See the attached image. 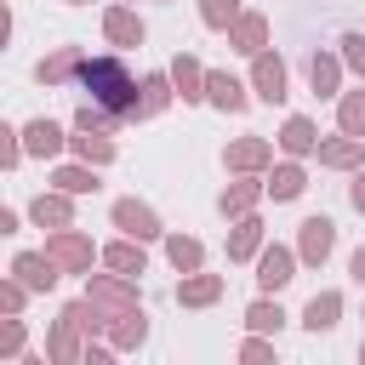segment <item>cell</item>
<instances>
[{
  "label": "cell",
  "mask_w": 365,
  "mask_h": 365,
  "mask_svg": "<svg viewBox=\"0 0 365 365\" xmlns=\"http://www.w3.org/2000/svg\"><path fill=\"white\" fill-rule=\"evenodd\" d=\"M103 34H108L114 46H143L148 29H143V17H137L131 6H108V11H103Z\"/></svg>",
  "instance_id": "18"
},
{
  "label": "cell",
  "mask_w": 365,
  "mask_h": 365,
  "mask_svg": "<svg viewBox=\"0 0 365 365\" xmlns=\"http://www.w3.org/2000/svg\"><path fill=\"white\" fill-rule=\"evenodd\" d=\"M262 251V217L257 211H245V217H234V234H228V262H251Z\"/></svg>",
  "instance_id": "16"
},
{
  "label": "cell",
  "mask_w": 365,
  "mask_h": 365,
  "mask_svg": "<svg viewBox=\"0 0 365 365\" xmlns=\"http://www.w3.org/2000/svg\"><path fill=\"white\" fill-rule=\"evenodd\" d=\"M143 336H148V314H143V308L108 325V342H114V348H143Z\"/></svg>",
  "instance_id": "31"
},
{
  "label": "cell",
  "mask_w": 365,
  "mask_h": 365,
  "mask_svg": "<svg viewBox=\"0 0 365 365\" xmlns=\"http://www.w3.org/2000/svg\"><path fill=\"white\" fill-rule=\"evenodd\" d=\"M46 251H51V262H57L63 274H91V262L103 257L80 228H51V234H46Z\"/></svg>",
  "instance_id": "4"
},
{
  "label": "cell",
  "mask_w": 365,
  "mask_h": 365,
  "mask_svg": "<svg viewBox=\"0 0 365 365\" xmlns=\"http://www.w3.org/2000/svg\"><path fill=\"white\" fill-rule=\"evenodd\" d=\"M68 6H86V0H68Z\"/></svg>",
  "instance_id": "43"
},
{
  "label": "cell",
  "mask_w": 365,
  "mask_h": 365,
  "mask_svg": "<svg viewBox=\"0 0 365 365\" xmlns=\"http://www.w3.org/2000/svg\"><path fill=\"white\" fill-rule=\"evenodd\" d=\"M279 148H285V154H314V148H319L314 120H308V114H291V120L279 125Z\"/></svg>",
  "instance_id": "25"
},
{
  "label": "cell",
  "mask_w": 365,
  "mask_h": 365,
  "mask_svg": "<svg viewBox=\"0 0 365 365\" xmlns=\"http://www.w3.org/2000/svg\"><path fill=\"white\" fill-rule=\"evenodd\" d=\"M63 143H68V137H63V125H57V120H29V125H23V148H29V154H40V160H57V154H63Z\"/></svg>",
  "instance_id": "19"
},
{
  "label": "cell",
  "mask_w": 365,
  "mask_h": 365,
  "mask_svg": "<svg viewBox=\"0 0 365 365\" xmlns=\"http://www.w3.org/2000/svg\"><path fill=\"white\" fill-rule=\"evenodd\" d=\"M348 268H354V279H359V285H365V245H359V251H354V262H348Z\"/></svg>",
  "instance_id": "41"
},
{
  "label": "cell",
  "mask_w": 365,
  "mask_h": 365,
  "mask_svg": "<svg viewBox=\"0 0 365 365\" xmlns=\"http://www.w3.org/2000/svg\"><path fill=\"white\" fill-rule=\"evenodd\" d=\"M51 182H57L63 194H97V188H103V182H97V165H86V160H80V165H57Z\"/></svg>",
  "instance_id": "29"
},
{
  "label": "cell",
  "mask_w": 365,
  "mask_h": 365,
  "mask_svg": "<svg viewBox=\"0 0 365 365\" xmlns=\"http://www.w3.org/2000/svg\"><path fill=\"white\" fill-rule=\"evenodd\" d=\"M91 331H103V314L91 308V297L68 302V308L57 314V325L46 331V359H51V365H80V359H86V342H80V336H91Z\"/></svg>",
  "instance_id": "2"
},
{
  "label": "cell",
  "mask_w": 365,
  "mask_h": 365,
  "mask_svg": "<svg viewBox=\"0 0 365 365\" xmlns=\"http://www.w3.org/2000/svg\"><path fill=\"white\" fill-rule=\"evenodd\" d=\"M302 188H308V171L297 165V154H291L285 165H274V171H268V194H274V200H297Z\"/></svg>",
  "instance_id": "27"
},
{
  "label": "cell",
  "mask_w": 365,
  "mask_h": 365,
  "mask_svg": "<svg viewBox=\"0 0 365 365\" xmlns=\"http://www.w3.org/2000/svg\"><path fill=\"white\" fill-rule=\"evenodd\" d=\"M336 314H342V291H314V302L302 308V325L319 336V331H331V325H336Z\"/></svg>",
  "instance_id": "26"
},
{
  "label": "cell",
  "mask_w": 365,
  "mask_h": 365,
  "mask_svg": "<svg viewBox=\"0 0 365 365\" xmlns=\"http://www.w3.org/2000/svg\"><path fill=\"white\" fill-rule=\"evenodd\" d=\"M217 297H222V274H200V268H194V274L177 279V302H182V308H211Z\"/></svg>",
  "instance_id": "17"
},
{
  "label": "cell",
  "mask_w": 365,
  "mask_h": 365,
  "mask_svg": "<svg viewBox=\"0 0 365 365\" xmlns=\"http://www.w3.org/2000/svg\"><path fill=\"white\" fill-rule=\"evenodd\" d=\"M297 262H302V257H297L291 245H262V251H257V285L274 297L279 285H291V279H297Z\"/></svg>",
  "instance_id": "5"
},
{
  "label": "cell",
  "mask_w": 365,
  "mask_h": 365,
  "mask_svg": "<svg viewBox=\"0 0 365 365\" xmlns=\"http://www.w3.org/2000/svg\"><path fill=\"white\" fill-rule=\"evenodd\" d=\"M308 86L319 91V97H336L342 91V51L331 57V51H314L308 57Z\"/></svg>",
  "instance_id": "21"
},
{
  "label": "cell",
  "mask_w": 365,
  "mask_h": 365,
  "mask_svg": "<svg viewBox=\"0 0 365 365\" xmlns=\"http://www.w3.org/2000/svg\"><path fill=\"white\" fill-rule=\"evenodd\" d=\"M245 325H251V331H268V336H274V331L285 325V308L262 297V302H251V308H245Z\"/></svg>",
  "instance_id": "33"
},
{
  "label": "cell",
  "mask_w": 365,
  "mask_h": 365,
  "mask_svg": "<svg viewBox=\"0 0 365 365\" xmlns=\"http://www.w3.org/2000/svg\"><path fill=\"white\" fill-rule=\"evenodd\" d=\"M86 297H91V308L103 314V331H108L114 319H125V314L143 308V302H137V285H131L125 274H86Z\"/></svg>",
  "instance_id": "3"
},
{
  "label": "cell",
  "mask_w": 365,
  "mask_h": 365,
  "mask_svg": "<svg viewBox=\"0 0 365 365\" xmlns=\"http://www.w3.org/2000/svg\"><path fill=\"white\" fill-rule=\"evenodd\" d=\"M251 86H257L262 103H285V57L257 51V57H251Z\"/></svg>",
  "instance_id": "8"
},
{
  "label": "cell",
  "mask_w": 365,
  "mask_h": 365,
  "mask_svg": "<svg viewBox=\"0 0 365 365\" xmlns=\"http://www.w3.org/2000/svg\"><path fill=\"white\" fill-rule=\"evenodd\" d=\"M365 160V137H331V143H319V165H331V171H354Z\"/></svg>",
  "instance_id": "23"
},
{
  "label": "cell",
  "mask_w": 365,
  "mask_h": 365,
  "mask_svg": "<svg viewBox=\"0 0 365 365\" xmlns=\"http://www.w3.org/2000/svg\"><path fill=\"white\" fill-rule=\"evenodd\" d=\"M348 200H354V211L365 217V171H354V188H348Z\"/></svg>",
  "instance_id": "40"
},
{
  "label": "cell",
  "mask_w": 365,
  "mask_h": 365,
  "mask_svg": "<svg viewBox=\"0 0 365 365\" xmlns=\"http://www.w3.org/2000/svg\"><path fill=\"white\" fill-rule=\"evenodd\" d=\"M74 80L86 86V97H91L97 108H108V114H114V125L143 120V86L125 74V63H120V57H86Z\"/></svg>",
  "instance_id": "1"
},
{
  "label": "cell",
  "mask_w": 365,
  "mask_h": 365,
  "mask_svg": "<svg viewBox=\"0 0 365 365\" xmlns=\"http://www.w3.org/2000/svg\"><path fill=\"white\" fill-rule=\"evenodd\" d=\"M80 63H86L80 46H57V51H46V57L34 63V80H40V86H63L68 74H80Z\"/></svg>",
  "instance_id": "14"
},
{
  "label": "cell",
  "mask_w": 365,
  "mask_h": 365,
  "mask_svg": "<svg viewBox=\"0 0 365 365\" xmlns=\"http://www.w3.org/2000/svg\"><path fill=\"white\" fill-rule=\"evenodd\" d=\"M171 86H177L182 103H205V68H200V57L177 51V57H171Z\"/></svg>",
  "instance_id": "15"
},
{
  "label": "cell",
  "mask_w": 365,
  "mask_h": 365,
  "mask_svg": "<svg viewBox=\"0 0 365 365\" xmlns=\"http://www.w3.org/2000/svg\"><path fill=\"white\" fill-rule=\"evenodd\" d=\"M23 342H29V325H23L17 314H6V325H0V359H17Z\"/></svg>",
  "instance_id": "34"
},
{
  "label": "cell",
  "mask_w": 365,
  "mask_h": 365,
  "mask_svg": "<svg viewBox=\"0 0 365 365\" xmlns=\"http://www.w3.org/2000/svg\"><path fill=\"white\" fill-rule=\"evenodd\" d=\"M336 125H342L348 137H365V86H359V91H342V103H336Z\"/></svg>",
  "instance_id": "32"
},
{
  "label": "cell",
  "mask_w": 365,
  "mask_h": 365,
  "mask_svg": "<svg viewBox=\"0 0 365 365\" xmlns=\"http://www.w3.org/2000/svg\"><path fill=\"white\" fill-rule=\"evenodd\" d=\"M103 262L114 268V274H125V279H137L143 268H148V251H143V240H114V245H103Z\"/></svg>",
  "instance_id": "20"
},
{
  "label": "cell",
  "mask_w": 365,
  "mask_h": 365,
  "mask_svg": "<svg viewBox=\"0 0 365 365\" xmlns=\"http://www.w3.org/2000/svg\"><path fill=\"white\" fill-rule=\"evenodd\" d=\"M240 17V0H200V23L205 29H228Z\"/></svg>",
  "instance_id": "35"
},
{
  "label": "cell",
  "mask_w": 365,
  "mask_h": 365,
  "mask_svg": "<svg viewBox=\"0 0 365 365\" xmlns=\"http://www.w3.org/2000/svg\"><path fill=\"white\" fill-rule=\"evenodd\" d=\"M114 228L131 234V240H143V245H148V240H165L154 205H143V200H114Z\"/></svg>",
  "instance_id": "6"
},
{
  "label": "cell",
  "mask_w": 365,
  "mask_h": 365,
  "mask_svg": "<svg viewBox=\"0 0 365 365\" xmlns=\"http://www.w3.org/2000/svg\"><path fill=\"white\" fill-rule=\"evenodd\" d=\"M262 194H268V182H257V177L245 171L240 182H228V188L217 194V211H222V217L234 222V217H245V211H257V200H262Z\"/></svg>",
  "instance_id": "11"
},
{
  "label": "cell",
  "mask_w": 365,
  "mask_h": 365,
  "mask_svg": "<svg viewBox=\"0 0 365 365\" xmlns=\"http://www.w3.org/2000/svg\"><path fill=\"white\" fill-rule=\"evenodd\" d=\"M29 148H23V131H11V125H0V165H17Z\"/></svg>",
  "instance_id": "38"
},
{
  "label": "cell",
  "mask_w": 365,
  "mask_h": 365,
  "mask_svg": "<svg viewBox=\"0 0 365 365\" xmlns=\"http://www.w3.org/2000/svg\"><path fill=\"white\" fill-rule=\"evenodd\" d=\"M205 103H217V108H228V114H245L251 97H245V86H240L234 74L217 68V74H205Z\"/></svg>",
  "instance_id": "22"
},
{
  "label": "cell",
  "mask_w": 365,
  "mask_h": 365,
  "mask_svg": "<svg viewBox=\"0 0 365 365\" xmlns=\"http://www.w3.org/2000/svg\"><path fill=\"white\" fill-rule=\"evenodd\" d=\"M336 46H342V63H348V68H354V74L365 80V29H354V34H342Z\"/></svg>",
  "instance_id": "36"
},
{
  "label": "cell",
  "mask_w": 365,
  "mask_h": 365,
  "mask_svg": "<svg viewBox=\"0 0 365 365\" xmlns=\"http://www.w3.org/2000/svg\"><path fill=\"white\" fill-rule=\"evenodd\" d=\"M74 143V154L86 160V165H108L114 160V137L103 131V125H80V137H68Z\"/></svg>",
  "instance_id": "24"
},
{
  "label": "cell",
  "mask_w": 365,
  "mask_h": 365,
  "mask_svg": "<svg viewBox=\"0 0 365 365\" xmlns=\"http://www.w3.org/2000/svg\"><path fill=\"white\" fill-rule=\"evenodd\" d=\"M177 97V86H171V68L165 74H143V120L148 114H165V103Z\"/></svg>",
  "instance_id": "30"
},
{
  "label": "cell",
  "mask_w": 365,
  "mask_h": 365,
  "mask_svg": "<svg viewBox=\"0 0 365 365\" xmlns=\"http://www.w3.org/2000/svg\"><path fill=\"white\" fill-rule=\"evenodd\" d=\"M11 274L29 285V291H51L57 285V262H51V251H17V262H11Z\"/></svg>",
  "instance_id": "13"
},
{
  "label": "cell",
  "mask_w": 365,
  "mask_h": 365,
  "mask_svg": "<svg viewBox=\"0 0 365 365\" xmlns=\"http://www.w3.org/2000/svg\"><path fill=\"white\" fill-rule=\"evenodd\" d=\"M228 46L245 51V57L268 51V17H262V11H240V17L228 23Z\"/></svg>",
  "instance_id": "10"
},
{
  "label": "cell",
  "mask_w": 365,
  "mask_h": 365,
  "mask_svg": "<svg viewBox=\"0 0 365 365\" xmlns=\"http://www.w3.org/2000/svg\"><path fill=\"white\" fill-rule=\"evenodd\" d=\"M29 217H34L40 228H74V194H63V188L34 194V200H29Z\"/></svg>",
  "instance_id": "12"
},
{
  "label": "cell",
  "mask_w": 365,
  "mask_h": 365,
  "mask_svg": "<svg viewBox=\"0 0 365 365\" xmlns=\"http://www.w3.org/2000/svg\"><path fill=\"white\" fill-rule=\"evenodd\" d=\"M165 257H171L177 274H194V268L205 262V245H200L194 234H165Z\"/></svg>",
  "instance_id": "28"
},
{
  "label": "cell",
  "mask_w": 365,
  "mask_h": 365,
  "mask_svg": "<svg viewBox=\"0 0 365 365\" xmlns=\"http://www.w3.org/2000/svg\"><path fill=\"white\" fill-rule=\"evenodd\" d=\"M240 359H245V365H262V359H274V342H268V331H257V336L240 348Z\"/></svg>",
  "instance_id": "39"
},
{
  "label": "cell",
  "mask_w": 365,
  "mask_h": 365,
  "mask_svg": "<svg viewBox=\"0 0 365 365\" xmlns=\"http://www.w3.org/2000/svg\"><path fill=\"white\" fill-rule=\"evenodd\" d=\"M331 251H336V222H331V217H308V222L297 228V257H302L308 268H319Z\"/></svg>",
  "instance_id": "7"
},
{
  "label": "cell",
  "mask_w": 365,
  "mask_h": 365,
  "mask_svg": "<svg viewBox=\"0 0 365 365\" xmlns=\"http://www.w3.org/2000/svg\"><path fill=\"white\" fill-rule=\"evenodd\" d=\"M23 302H29V285H23L17 274H11V279H0V314H17Z\"/></svg>",
  "instance_id": "37"
},
{
  "label": "cell",
  "mask_w": 365,
  "mask_h": 365,
  "mask_svg": "<svg viewBox=\"0 0 365 365\" xmlns=\"http://www.w3.org/2000/svg\"><path fill=\"white\" fill-rule=\"evenodd\" d=\"M359 359H365V342H359Z\"/></svg>",
  "instance_id": "42"
},
{
  "label": "cell",
  "mask_w": 365,
  "mask_h": 365,
  "mask_svg": "<svg viewBox=\"0 0 365 365\" xmlns=\"http://www.w3.org/2000/svg\"><path fill=\"white\" fill-rule=\"evenodd\" d=\"M222 160H228V171H234V177H245V171L257 177V171H268V160H274V148H268V137H234Z\"/></svg>",
  "instance_id": "9"
}]
</instances>
